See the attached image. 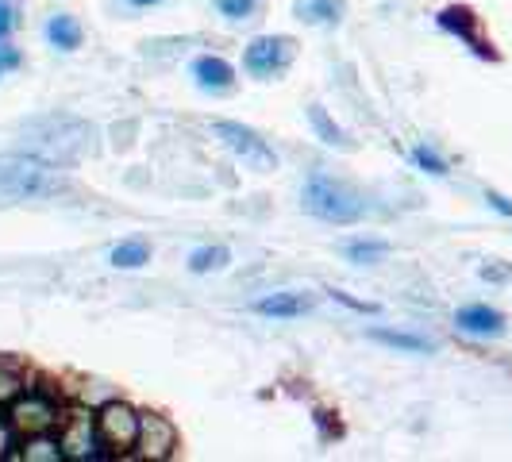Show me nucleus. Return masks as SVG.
Returning <instances> with one entry per match:
<instances>
[{"label": "nucleus", "instance_id": "1", "mask_svg": "<svg viewBox=\"0 0 512 462\" xmlns=\"http://www.w3.org/2000/svg\"><path fill=\"white\" fill-rule=\"evenodd\" d=\"M0 193L8 197H58L66 193V178L58 166L39 154H0Z\"/></svg>", "mask_w": 512, "mask_h": 462}, {"label": "nucleus", "instance_id": "2", "mask_svg": "<svg viewBox=\"0 0 512 462\" xmlns=\"http://www.w3.org/2000/svg\"><path fill=\"white\" fill-rule=\"evenodd\" d=\"M301 205H305L308 216H316L324 224H355V220H362V212H366L359 193L347 189L343 181L328 178V174H312L308 178Z\"/></svg>", "mask_w": 512, "mask_h": 462}, {"label": "nucleus", "instance_id": "3", "mask_svg": "<svg viewBox=\"0 0 512 462\" xmlns=\"http://www.w3.org/2000/svg\"><path fill=\"white\" fill-rule=\"evenodd\" d=\"M62 416H66L62 401H54L47 389H31V385L8 405V420H12V428H16V436L20 439L58 432Z\"/></svg>", "mask_w": 512, "mask_h": 462}, {"label": "nucleus", "instance_id": "4", "mask_svg": "<svg viewBox=\"0 0 512 462\" xmlns=\"http://www.w3.org/2000/svg\"><path fill=\"white\" fill-rule=\"evenodd\" d=\"M216 139L228 147L243 166H251L255 174H270V170H278V154L274 147L258 135L255 128H247V124H235V120H220L216 124Z\"/></svg>", "mask_w": 512, "mask_h": 462}, {"label": "nucleus", "instance_id": "5", "mask_svg": "<svg viewBox=\"0 0 512 462\" xmlns=\"http://www.w3.org/2000/svg\"><path fill=\"white\" fill-rule=\"evenodd\" d=\"M139 420L143 412L131 409L128 401H108L97 412V432L108 455H135V443H139Z\"/></svg>", "mask_w": 512, "mask_h": 462}, {"label": "nucleus", "instance_id": "6", "mask_svg": "<svg viewBox=\"0 0 512 462\" xmlns=\"http://www.w3.org/2000/svg\"><path fill=\"white\" fill-rule=\"evenodd\" d=\"M58 443L66 451V459H104L101 432H97V412L89 409H66L62 424H58Z\"/></svg>", "mask_w": 512, "mask_h": 462}, {"label": "nucleus", "instance_id": "7", "mask_svg": "<svg viewBox=\"0 0 512 462\" xmlns=\"http://www.w3.org/2000/svg\"><path fill=\"white\" fill-rule=\"evenodd\" d=\"M293 54H297V43L289 35H258V39H251V47L243 51V70L251 77L270 81V77L285 74L293 66Z\"/></svg>", "mask_w": 512, "mask_h": 462}, {"label": "nucleus", "instance_id": "8", "mask_svg": "<svg viewBox=\"0 0 512 462\" xmlns=\"http://www.w3.org/2000/svg\"><path fill=\"white\" fill-rule=\"evenodd\" d=\"M174 451H178V428H174L162 412H143L135 455H139V459L162 462V459H174Z\"/></svg>", "mask_w": 512, "mask_h": 462}, {"label": "nucleus", "instance_id": "9", "mask_svg": "<svg viewBox=\"0 0 512 462\" xmlns=\"http://www.w3.org/2000/svg\"><path fill=\"white\" fill-rule=\"evenodd\" d=\"M189 74H193V81H197L205 93H228L231 85H235V66H231L228 58H220V54H201V58H193Z\"/></svg>", "mask_w": 512, "mask_h": 462}, {"label": "nucleus", "instance_id": "10", "mask_svg": "<svg viewBox=\"0 0 512 462\" xmlns=\"http://www.w3.org/2000/svg\"><path fill=\"white\" fill-rule=\"evenodd\" d=\"M455 324H459V332L478 335V339H497V335H505V316L489 305H462L459 312H455Z\"/></svg>", "mask_w": 512, "mask_h": 462}, {"label": "nucleus", "instance_id": "11", "mask_svg": "<svg viewBox=\"0 0 512 462\" xmlns=\"http://www.w3.org/2000/svg\"><path fill=\"white\" fill-rule=\"evenodd\" d=\"M312 308H316V297L293 293V289L270 293V297L255 301V312L258 316H266V320H297V316H305V312H312Z\"/></svg>", "mask_w": 512, "mask_h": 462}, {"label": "nucleus", "instance_id": "12", "mask_svg": "<svg viewBox=\"0 0 512 462\" xmlns=\"http://www.w3.org/2000/svg\"><path fill=\"white\" fill-rule=\"evenodd\" d=\"M370 339L389 347V351H405V355H432V351H436L432 339L412 335V332H393V328H370Z\"/></svg>", "mask_w": 512, "mask_h": 462}, {"label": "nucleus", "instance_id": "13", "mask_svg": "<svg viewBox=\"0 0 512 462\" xmlns=\"http://www.w3.org/2000/svg\"><path fill=\"white\" fill-rule=\"evenodd\" d=\"M16 459L62 462L66 459V451H62V443H58V432H47V436H27L24 443H20V451H16Z\"/></svg>", "mask_w": 512, "mask_h": 462}, {"label": "nucleus", "instance_id": "14", "mask_svg": "<svg viewBox=\"0 0 512 462\" xmlns=\"http://www.w3.org/2000/svg\"><path fill=\"white\" fill-rule=\"evenodd\" d=\"M47 43L58 47V51H77L81 47V24H77L74 16L58 12V16L47 20Z\"/></svg>", "mask_w": 512, "mask_h": 462}, {"label": "nucleus", "instance_id": "15", "mask_svg": "<svg viewBox=\"0 0 512 462\" xmlns=\"http://www.w3.org/2000/svg\"><path fill=\"white\" fill-rule=\"evenodd\" d=\"M108 262H112L116 270H139V266L151 262V247H147V239H124V243L112 247Z\"/></svg>", "mask_w": 512, "mask_h": 462}, {"label": "nucleus", "instance_id": "16", "mask_svg": "<svg viewBox=\"0 0 512 462\" xmlns=\"http://www.w3.org/2000/svg\"><path fill=\"white\" fill-rule=\"evenodd\" d=\"M439 27H443V31H451V35H462V39H466L474 51L486 54L482 39L474 35V16H470L466 8H443V12H439Z\"/></svg>", "mask_w": 512, "mask_h": 462}, {"label": "nucleus", "instance_id": "17", "mask_svg": "<svg viewBox=\"0 0 512 462\" xmlns=\"http://www.w3.org/2000/svg\"><path fill=\"white\" fill-rule=\"evenodd\" d=\"M293 12L305 24H339V0H293Z\"/></svg>", "mask_w": 512, "mask_h": 462}, {"label": "nucleus", "instance_id": "18", "mask_svg": "<svg viewBox=\"0 0 512 462\" xmlns=\"http://www.w3.org/2000/svg\"><path fill=\"white\" fill-rule=\"evenodd\" d=\"M385 255H389V243H385V239H351V243L343 247V258L355 262V266H374V262H382Z\"/></svg>", "mask_w": 512, "mask_h": 462}, {"label": "nucleus", "instance_id": "19", "mask_svg": "<svg viewBox=\"0 0 512 462\" xmlns=\"http://www.w3.org/2000/svg\"><path fill=\"white\" fill-rule=\"evenodd\" d=\"M228 262H231L228 247L212 243V247H197V251L189 255V270H193V274H212V270H224Z\"/></svg>", "mask_w": 512, "mask_h": 462}, {"label": "nucleus", "instance_id": "20", "mask_svg": "<svg viewBox=\"0 0 512 462\" xmlns=\"http://www.w3.org/2000/svg\"><path fill=\"white\" fill-rule=\"evenodd\" d=\"M308 120H312V128H316V135H320L324 143H332V147H347V135L335 128L332 116H328L320 104H312V108H308Z\"/></svg>", "mask_w": 512, "mask_h": 462}, {"label": "nucleus", "instance_id": "21", "mask_svg": "<svg viewBox=\"0 0 512 462\" xmlns=\"http://www.w3.org/2000/svg\"><path fill=\"white\" fill-rule=\"evenodd\" d=\"M24 389H27L24 374H20L12 362L0 359V405H12V401L24 393Z\"/></svg>", "mask_w": 512, "mask_h": 462}, {"label": "nucleus", "instance_id": "22", "mask_svg": "<svg viewBox=\"0 0 512 462\" xmlns=\"http://www.w3.org/2000/svg\"><path fill=\"white\" fill-rule=\"evenodd\" d=\"M412 166H416V170H424V174H432V178H443V174H447V162H443L432 147H424V143H420V147H412Z\"/></svg>", "mask_w": 512, "mask_h": 462}, {"label": "nucleus", "instance_id": "23", "mask_svg": "<svg viewBox=\"0 0 512 462\" xmlns=\"http://www.w3.org/2000/svg\"><path fill=\"white\" fill-rule=\"evenodd\" d=\"M212 4H216L220 16H228V20H251L262 0H212Z\"/></svg>", "mask_w": 512, "mask_h": 462}, {"label": "nucleus", "instance_id": "24", "mask_svg": "<svg viewBox=\"0 0 512 462\" xmlns=\"http://www.w3.org/2000/svg\"><path fill=\"white\" fill-rule=\"evenodd\" d=\"M16 428H12V420H8V412H4V416H0V459H12V455H16V451H12V447H20V443H16Z\"/></svg>", "mask_w": 512, "mask_h": 462}, {"label": "nucleus", "instance_id": "25", "mask_svg": "<svg viewBox=\"0 0 512 462\" xmlns=\"http://www.w3.org/2000/svg\"><path fill=\"white\" fill-rule=\"evenodd\" d=\"M12 31H16V8L12 0H0V43H8Z\"/></svg>", "mask_w": 512, "mask_h": 462}, {"label": "nucleus", "instance_id": "26", "mask_svg": "<svg viewBox=\"0 0 512 462\" xmlns=\"http://www.w3.org/2000/svg\"><path fill=\"white\" fill-rule=\"evenodd\" d=\"M20 62H24V54L16 51V47H8V43H0V77L20 70Z\"/></svg>", "mask_w": 512, "mask_h": 462}, {"label": "nucleus", "instance_id": "27", "mask_svg": "<svg viewBox=\"0 0 512 462\" xmlns=\"http://www.w3.org/2000/svg\"><path fill=\"white\" fill-rule=\"evenodd\" d=\"M332 297L339 301V305H347V308H355V312H362V316H378V305H370V301H355L351 293H339V289H335Z\"/></svg>", "mask_w": 512, "mask_h": 462}, {"label": "nucleus", "instance_id": "28", "mask_svg": "<svg viewBox=\"0 0 512 462\" xmlns=\"http://www.w3.org/2000/svg\"><path fill=\"white\" fill-rule=\"evenodd\" d=\"M486 201H489V208H493V212H501V216H512V201H509V197H501V193H493V189H489Z\"/></svg>", "mask_w": 512, "mask_h": 462}, {"label": "nucleus", "instance_id": "29", "mask_svg": "<svg viewBox=\"0 0 512 462\" xmlns=\"http://www.w3.org/2000/svg\"><path fill=\"white\" fill-rule=\"evenodd\" d=\"M482 278H486V282H505V278H509V270H493V266H482Z\"/></svg>", "mask_w": 512, "mask_h": 462}, {"label": "nucleus", "instance_id": "30", "mask_svg": "<svg viewBox=\"0 0 512 462\" xmlns=\"http://www.w3.org/2000/svg\"><path fill=\"white\" fill-rule=\"evenodd\" d=\"M131 8H154V4H162V0H128Z\"/></svg>", "mask_w": 512, "mask_h": 462}]
</instances>
